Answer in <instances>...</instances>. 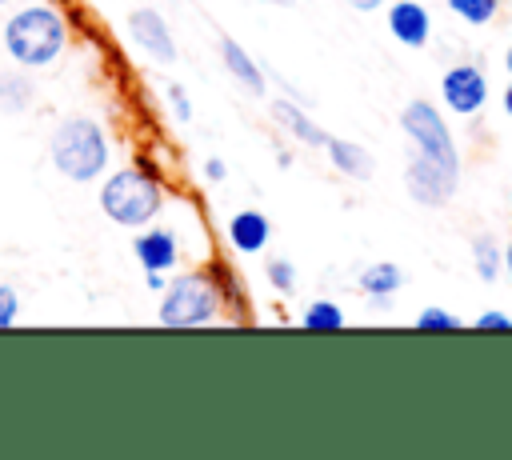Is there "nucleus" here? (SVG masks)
I'll return each instance as SVG.
<instances>
[{"instance_id": "2", "label": "nucleus", "mask_w": 512, "mask_h": 460, "mask_svg": "<svg viewBox=\"0 0 512 460\" xmlns=\"http://www.w3.org/2000/svg\"><path fill=\"white\" fill-rule=\"evenodd\" d=\"M68 44V24L48 4H28L8 16L4 24V52L20 68H44L52 64Z\"/></svg>"}, {"instance_id": "17", "label": "nucleus", "mask_w": 512, "mask_h": 460, "mask_svg": "<svg viewBox=\"0 0 512 460\" xmlns=\"http://www.w3.org/2000/svg\"><path fill=\"white\" fill-rule=\"evenodd\" d=\"M448 12H456L464 24L480 28V24H492L496 20L500 0H448Z\"/></svg>"}, {"instance_id": "12", "label": "nucleus", "mask_w": 512, "mask_h": 460, "mask_svg": "<svg viewBox=\"0 0 512 460\" xmlns=\"http://www.w3.org/2000/svg\"><path fill=\"white\" fill-rule=\"evenodd\" d=\"M356 284H360V292H364V296H372V300H388L392 292H400L404 272H400V264L380 260V264H368V268L356 276Z\"/></svg>"}, {"instance_id": "4", "label": "nucleus", "mask_w": 512, "mask_h": 460, "mask_svg": "<svg viewBox=\"0 0 512 460\" xmlns=\"http://www.w3.org/2000/svg\"><path fill=\"white\" fill-rule=\"evenodd\" d=\"M160 208H164V192H160L156 176H148L140 168L112 172L100 188V212L120 228H144L160 216Z\"/></svg>"}, {"instance_id": "21", "label": "nucleus", "mask_w": 512, "mask_h": 460, "mask_svg": "<svg viewBox=\"0 0 512 460\" xmlns=\"http://www.w3.org/2000/svg\"><path fill=\"white\" fill-rule=\"evenodd\" d=\"M0 92H4V112H20L24 96H28V84L24 80H0Z\"/></svg>"}, {"instance_id": "20", "label": "nucleus", "mask_w": 512, "mask_h": 460, "mask_svg": "<svg viewBox=\"0 0 512 460\" xmlns=\"http://www.w3.org/2000/svg\"><path fill=\"white\" fill-rule=\"evenodd\" d=\"M16 316H20V300H16V288L0 284V332H4V328H12V324H16Z\"/></svg>"}, {"instance_id": "13", "label": "nucleus", "mask_w": 512, "mask_h": 460, "mask_svg": "<svg viewBox=\"0 0 512 460\" xmlns=\"http://www.w3.org/2000/svg\"><path fill=\"white\" fill-rule=\"evenodd\" d=\"M328 156H332V164L340 168V172H348L352 180H368L372 176V168H376V160L360 148V144H352V140H336V136H328Z\"/></svg>"}, {"instance_id": "3", "label": "nucleus", "mask_w": 512, "mask_h": 460, "mask_svg": "<svg viewBox=\"0 0 512 460\" xmlns=\"http://www.w3.org/2000/svg\"><path fill=\"white\" fill-rule=\"evenodd\" d=\"M48 152H52L56 172L68 176V180H76V184H88V180H96V176L108 168V136H104V128H100L96 120H88V116L64 120V124L52 132Z\"/></svg>"}, {"instance_id": "6", "label": "nucleus", "mask_w": 512, "mask_h": 460, "mask_svg": "<svg viewBox=\"0 0 512 460\" xmlns=\"http://www.w3.org/2000/svg\"><path fill=\"white\" fill-rule=\"evenodd\" d=\"M440 96L448 104V112L456 116H476L488 104V76L480 64H452L440 76Z\"/></svg>"}, {"instance_id": "1", "label": "nucleus", "mask_w": 512, "mask_h": 460, "mask_svg": "<svg viewBox=\"0 0 512 460\" xmlns=\"http://www.w3.org/2000/svg\"><path fill=\"white\" fill-rule=\"evenodd\" d=\"M400 128L412 140L404 188L412 192L416 204H428V208L448 204V196L460 184V156H456V140H452L444 116L428 100H412L400 112Z\"/></svg>"}, {"instance_id": "16", "label": "nucleus", "mask_w": 512, "mask_h": 460, "mask_svg": "<svg viewBox=\"0 0 512 460\" xmlns=\"http://www.w3.org/2000/svg\"><path fill=\"white\" fill-rule=\"evenodd\" d=\"M300 324L308 332H340L344 328V308L336 300H312L300 316Z\"/></svg>"}, {"instance_id": "28", "label": "nucleus", "mask_w": 512, "mask_h": 460, "mask_svg": "<svg viewBox=\"0 0 512 460\" xmlns=\"http://www.w3.org/2000/svg\"><path fill=\"white\" fill-rule=\"evenodd\" d=\"M504 272L512 276V240H508V248H504Z\"/></svg>"}, {"instance_id": "9", "label": "nucleus", "mask_w": 512, "mask_h": 460, "mask_svg": "<svg viewBox=\"0 0 512 460\" xmlns=\"http://www.w3.org/2000/svg\"><path fill=\"white\" fill-rule=\"evenodd\" d=\"M132 252L140 260V268H156V272H168L180 260V244H176L172 228H148L144 236L132 240Z\"/></svg>"}, {"instance_id": "8", "label": "nucleus", "mask_w": 512, "mask_h": 460, "mask_svg": "<svg viewBox=\"0 0 512 460\" xmlns=\"http://www.w3.org/2000/svg\"><path fill=\"white\" fill-rule=\"evenodd\" d=\"M388 32L404 48H424L432 36V16L420 0H392L388 4Z\"/></svg>"}, {"instance_id": "29", "label": "nucleus", "mask_w": 512, "mask_h": 460, "mask_svg": "<svg viewBox=\"0 0 512 460\" xmlns=\"http://www.w3.org/2000/svg\"><path fill=\"white\" fill-rule=\"evenodd\" d=\"M504 68H508V76H512V44H508V52H504Z\"/></svg>"}, {"instance_id": "15", "label": "nucleus", "mask_w": 512, "mask_h": 460, "mask_svg": "<svg viewBox=\"0 0 512 460\" xmlns=\"http://www.w3.org/2000/svg\"><path fill=\"white\" fill-rule=\"evenodd\" d=\"M472 264H476V276L484 284H496V276L504 272V248L492 236H476L472 240Z\"/></svg>"}, {"instance_id": "7", "label": "nucleus", "mask_w": 512, "mask_h": 460, "mask_svg": "<svg viewBox=\"0 0 512 460\" xmlns=\"http://www.w3.org/2000/svg\"><path fill=\"white\" fill-rule=\"evenodd\" d=\"M124 32H128L132 44H136L144 56H152L156 64H172V60H176V40H172V32H168V24H164V16H160L156 8H136V12H128Z\"/></svg>"}, {"instance_id": "10", "label": "nucleus", "mask_w": 512, "mask_h": 460, "mask_svg": "<svg viewBox=\"0 0 512 460\" xmlns=\"http://www.w3.org/2000/svg\"><path fill=\"white\" fill-rule=\"evenodd\" d=\"M268 236H272V224H268V216L256 212V208H244V212H236V216L228 220V244H232L236 252H244V256L264 252V248H268Z\"/></svg>"}, {"instance_id": "14", "label": "nucleus", "mask_w": 512, "mask_h": 460, "mask_svg": "<svg viewBox=\"0 0 512 460\" xmlns=\"http://www.w3.org/2000/svg\"><path fill=\"white\" fill-rule=\"evenodd\" d=\"M272 116H276V120H280L296 140H304V144H312V148H324V144H328V132H324V128H316V124H312L296 104L276 100V104H272Z\"/></svg>"}, {"instance_id": "18", "label": "nucleus", "mask_w": 512, "mask_h": 460, "mask_svg": "<svg viewBox=\"0 0 512 460\" xmlns=\"http://www.w3.org/2000/svg\"><path fill=\"white\" fill-rule=\"evenodd\" d=\"M416 328L420 332H456L460 328V316H452V312H444V308H424V312H416Z\"/></svg>"}, {"instance_id": "11", "label": "nucleus", "mask_w": 512, "mask_h": 460, "mask_svg": "<svg viewBox=\"0 0 512 460\" xmlns=\"http://www.w3.org/2000/svg\"><path fill=\"white\" fill-rule=\"evenodd\" d=\"M220 60H224V68L236 76V84H244V88H248V92H256V96L264 92V76H260L256 60H252V56H248L232 36H224V40H220Z\"/></svg>"}, {"instance_id": "31", "label": "nucleus", "mask_w": 512, "mask_h": 460, "mask_svg": "<svg viewBox=\"0 0 512 460\" xmlns=\"http://www.w3.org/2000/svg\"><path fill=\"white\" fill-rule=\"evenodd\" d=\"M0 4H8V0H0Z\"/></svg>"}, {"instance_id": "23", "label": "nucleus", "mask_w": 512, "mask_h": 460, "mask_svg": "<svg viewBox=\"0 0 512 460\" xmlns=\"http://www.w3.org/2000/svg\"><path fill=\"white\" fill-rule=\"evenodd\" d=\"M168 100H172V112H176V120H188L192 116V104H188V96H184V88H168Z\"/></svg>"}, {"instance_id": "24", "label": "nucleus", "mask_w": 512, "mask_h": 460, "mask_svg": "<svg viewBox=\"0 0 512 460\" xmlns=\"http://www.w3.org/2000/svg\"><path fill=\"white\" fill-rule=\"evenodd\" d=\"M204 176H208L212 184H216V180H224V176H228V168H224V160H216V156H212V160L204 164Z\"/></svg>"}, {"instance_id": "30", "label": "nucleus", "mask_w": 512, "mask_h": 460, "mask_svg": "<svg viewBox=\"0 0 512 460\" xmlns=\"http://www.w3.org/2000/svg\"><path fill=\"white\" fill-rule=\"evenodd\" d=\"M268 4H288V0H268Z\"/></svg>"}, {"instance_id": "22", "label": "nucleus", "mask_w": 512, "mask_h": 460, "mask_svg": "<svg viewBox=\"0 0 512 460\" xmlns=\"http://www.w3.org/2000/svg\"><path fill=\"white\" fill-rule=\"evenodd\" d=\"M476 328H484V332H488V328H500V332H508V328H512V316L492 308V312H480V316H476Z\"/></svg>"}, {"instance_id": "26", "label": "nucleus", "mask_w": 512, "mask_h": 460, "mask_svg": "<svg viewBox=\"0 0 512 460\" xmlns=\"http://www.w3.org/2000/svg\"><path fill=\"white\" fill-rule=\"evenodd\" d=\"M352 8L356 12H376V8H384V0H352Z\"/></svg>"}, {"instance_id": "25", "label": "nucleus", "mask_w": 512, "mask_h": 460, "mask_svg": "<svg viewBox=\"0 0 512 460\" xmlns=\"http://www.w3.org/2000/svg\"><path fill=\"white\" fill-rule=\"evenodd\" d=\"M144 284H148L152 292H164V284H168V280H164V272H156V268H144Z\"/></svg>"}, {"instance_id": "19", "label": "nucleus", "mask_w": 512, "mask_h": 460, "mask_svg": "<svg viewBox=\"0 0 512 460\" xmlns=\"http://www.w3.org/2000/svg\"><path fill=\"white\" fill-rule=\"evenodd\" d=\"M264 276H268V284L276 288V292H296V268L288 264V260H268V268H264Z\"/></svg>"}, {"instance_id": "5", "label": "nucleus", "mask_w": 512, "mask_h": 460, "mask_svg": "<svg viewBox=\"0 0 512 460\" xmlns=\"http://www.w3.org/2000/svg\"><path fill=\"white\" fill-rule=\"evenodd\" d=\"M220 312V292L204 272H180L176 280L164 284L160 296V312L156 320L164 328H200L208 320H216Z\"/></svg>"}, {"instance_id": "27", "label": "nucleus", "mask_w": 512, "mask_h": 460, "mask_svg": "<svg viewBox=\"0 0 512 460\" xmlns=\"http://www.w3.org/2000/svg\"><path fill=\"white\" fill-rule=\"evenodd\" d=\"M500 104H504V112H508V116H512V84H508V88H504V96H500Z\"/></svg>"}]
</instances>
